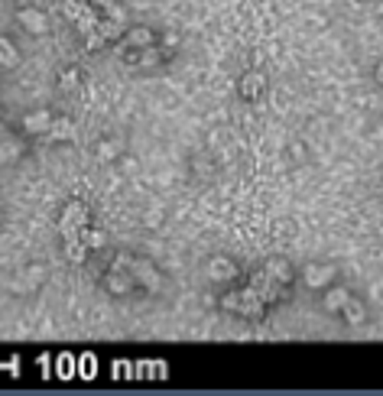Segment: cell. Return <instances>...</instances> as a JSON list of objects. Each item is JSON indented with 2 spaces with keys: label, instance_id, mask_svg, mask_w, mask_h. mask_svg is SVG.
I'll return each mask as SVG.
<instances>
[{
  "label": "cell",
  "instance_id": "9c48e42d",
  "mask_svg": "<svg viewBox=\"0 0 383 396\" xmlns=\"http://www.w3.org/2000/svg\"><path fill=\"white\" fill-rule=\"evenodd\" d=\"M205 276L212 279V283H234V279L241 276V267H237L234 257L214 254V257H208V263H205Z\"/></svg>",
  "mask_w": 383,
  "mask_h": 396
},
{
  "label": "cell",
  "instance_id": "7c38bea8",
  "mask_svg": "<svg viewBox=\"0 0 383 396\" xmlns=\"http://www.w3.org/2000/svg\"><path fill=\"white\" fill-rule=\"evenodd\" d=\"M53 111L49 107H39V111H30V114H23L20 127H23V137H46V130L53 127Z\"/></svg>",
  "mask_w": 383,
  "mask_h": 396
},
{
  "label": "cell",
  "instance_id": "8992f818",
  "mask_svg": "<svg viewBox=\"0 0 383 396\" xmlns=\"http://www.w3.org/2000/svg\"><path fill=\"white\" fill-rule=\"evenodd\" d=\"M247 286H250V290H254L256 296L266 302V305H277V302H283V299H286V292H289L286 286H279L277 279L270 276L263 267H260L254 276H250V283H247Z\"/></svg>",
  "mask_w": 383,
  "mask_h": 396
},
{
  "label": "cell",
  "instance_id": "ba28073f",
  "mask_svg": "<svg viewBox=\"0 0 383 396\" xmlns=\"http://www.w3.org/2000/svg\"><path fill=\"white\" fill-rule=\"evenodd\" d=\"M104 290L114 296V299H124V296H130V292L137 290V279L130 276L127 267H118V263H111V270L104 273Z\"/></svg>",
  "mask_w": 383,
  "mask_h": 396
},
{
  "label": "cell",
  "instance_id": "2e32d148",
  "mask_svg": "<svg viewBox=\"0 0 383 396\" xmlns=\"http://www.w3.org/2000/svg\"><path fill=\"white\" fill-rule=\"evenodd\" d=\"M23 153H26V143H23L20 137H3L0 140V162L3 166H10V162H20L23 160Z\"/></svg>",
  "mask_w": 383,
  "mask_h": 396
},
{
  "label": "cell",
  "instance_id": "ac0fdd59",
  "mask_svg": "<svg viewBox=\"0 0 383 396\" xmlns=\"http://www.w3.org/2000/svg\"><path fill=\"white\" fill-rule=\"evenodd\" d=\"M341 315H344V321H348L351 328H357V325H364V319H367V305H364V299L351 296V299L344 302V309H341Z\"/></svg>",
  "mask_w": 383,
  "mask_h": 396
},
{
  "label": "cell",
  "instance_id": "8fae6325",
  "mask_svg": "<svg viewBox=\"0 0 383 396\" xmlns=\"http://www.w3.org/2000/svg\"><path fill=\"white\" fill-rule=\"evenodd\" d=\"M237 91H241V97H244L247 104H256V101L263 97V91H266V75L260 72V68H250V72H244V75H241V82H237Z\"/></svg>",
  "mask_w": 383,
  "mask_h": 396
},
{
  "label": "cell",
  "instance_id": "44dd1931",
  "mask_svg": "<svg viewBox=\"0 0 383 396\" xmlns=\"http://www.w3.org/2000/svg\"><path fill=\"white\" fill-rule=\"evenodd\" d=\"M17 65H20V49L7 36H0V68H17Z\"/></svg>",
  "mask_w": 383,
  "mask_h": 396
},
{
  "label": "cell",
  "instance_id": "ffe728a7",
  "mask_svg": "<svg viewBox=\"0 0 383 396\" xmlns=\"http://www.w3.org/2000/svg\"><path fill=\"white\" fill-rule=\"evenodd\" d=\"M62 244H65V260H68V263H85L88 254H91L82 237H72V241H62Z\"/></svg>",
  "mask_w": 383,
  "mask_h": 396
},
{
  "label": "cell",
  "instance_id": "30bf717a",
  "mask_svg": "<svg viewBox=\"0 0 383 396\" xmlns=\"http://www.w3.org/2000/svg\"><path fill=\"white\" fill-rule=\"evenodd\" d=\"M156 43H160L156 30H149V26H127L124 36L118 39V53L120 49H147V46H156Z\"/></svg>",
  "mask_w": 383,
  "mask_h": 396
},
{
  "label": "cell",
  "instance_id": "d4e9b609",
  "mask_svg": "<svg viewBox=\"0 0 383 396\" xmlns=\"http://www.w3.org/2000/svg\"><path fill=\"white\" fill-rule=\"evenodd\" d=\"M88 3H91L95 10H107V7H111V3H118V0H88Z\"/></svg>",
  "mask_w": 383,
  "mask_h": 396
},
{
  "label": "cell",
  "instance_id": "cb8c5ba5",
  "mask_svg": "<svg viewBox=\"0 0 383 396\" xmlns=\"http://www.w3.org/2000/svg\"><path fill=\"white\" fill-rule=\"evenodd\" d=\"M306 153H309V147H306V143H292V147H289V160L296 162V166H302V162L309 160Z\"/></svg>",
  "mask_w": 383,
  "mask_h": 396
},
{
  "label": "cell",
  "instance_id": "3957f363",
  "mask_svg": "<svg viewBox=\"0 0 383 396\" xmlns=\"http://www.w3.org/2000/svg\"><path fill=\"white\" fill-rule=\"evenodd\" d=\"M88 225H91L88 205L82 202V198H72V202H65L62 214H59V234H62V241H72V237H78Z\"/></svg>",
  "mask_w": 383,
  "mask_h": 396
},
{
  "label": "cell",
  "instance_id": "277c9868",
  "mask_svg": "<svg viewBox=\"0 0 383 396\" xmlns=\"http://www.w3.org/2000/svg\"><path fill=\"white\" fill-rule=\"evenodd\" d=\"M46 283V267L43 263H26V267L10 279V292L17 296H32V292H39Z\"/></svg>",
  "mask_w": 383,
  "mask_h": 396
},
{
  "label": "cell",
  "instance_id": "52a82bcc",
  "mask_svg": "<svg viewBox=\"0 0 383 396\" xmlns=\"http://www.w3.org/2000/svg\"><path fill=\"white\" fill-rule=\"evenodd\" d=\"M13 20H17V26H20L26 36H46V32L53 30L49 17H46L39 7H20V10L13 13Z\"/></svg>",
  "mask_w": 383,
  "mask_h": 396
},
{
  "label": "cell",
  "instance_id": "5b68a950",
  "mask_svg": "<svg viewBox=\"0 0 383 396\" xmlns=\"http://www.w3.org/2000/svg\"><path fill=\"white\" fill-rule=\"evenodd\" d=\"M338 279V267L335 263H306L302 267V286L312 292H325Z\"/></svg>",
  "mask_w": 383,
  "mask_h": 396
},
{
  "label": "cell",
  "instance_id": "4316f807",
  "mask_svg": "<svg viewBox=\"0 0 383 396\" xmlns=\"http://www.w3.org/2000/svg\"><path fill=\"white\" fill-rule=\"evenodd\" d=\"M10 137V130H7V120H3V114H0V140Z\"/></svg>",
  "mask_w": 383,
  "mask_h": 396
},
{
  "label": "cell",
  "instance_id": "5bb4252c",
  "mask_svg": "<svg viewBox=\"0 0 383 396\" xmlns=\"http://www.w3.org/2000/svg\"><path fill=\"white\" fill-rule=\"evenodd\" d=\"M75 120L72 117H53V127L46 130V143H72L75 140Z\"/></svg>",
  "mask_w": 383,
  "mask_h": 396
},
{
  "label": "cell",
  "instance_id": "7a4b0ae2",
  "mask_svg": "<svg viewBox=\"0 0 383 396\" xmlns=\"http://www.w3.org/2000/svg\"><path fill=\"white\" fill-rule=\"evenodd\" d=\"M114 263L118 267H127L130 270V276L137 279V290H143V292H160V286H162V273L153 263H149L147 257H133V254H118L114 257Z\"/></svg>",
  "mask_w": 383,
  "mask_h": 396
},
{
  "label": "cell",
  "instance_id": "d6986e66",
  "mask_svg": "<svg viewBox=\"0 0 383 396\" xmlns=\"http://www.w3.org/2000/svg\"><path fill=\"white\" fill-rule=\"evenodd\" d=\"M120 153H124V140L120 137H111L97 143V162H114Z\"/></svg>",
  "mask_w": 383,
  "mask_h": 396
},
{
  "label": "cell",
  "instance_id": "603a6c76",
  "mask_svg": "<svg viewBox=\"0 0 383 396\" xmlns=\"http://www.w3.org/2000/svg\"><path fill=\"white\" fill-rule=\"evenodd\" d=\"M78 237L85 241L88 250H104V247H107V234H104V231H97V227H91V225H88Z\"/></svg>",
  "mask_w": 383,
  "mask_h": 396
},
{
  "label": "cell",
  "instance_id": "7402d4cb",
  "mask_svg": "<svg viewBox=\"0 0 383 396\" xmlns=\"http://www.w3.org/2000/svg\"><path fill=\"white\" fill-rule=\"evenodd\" d=\"M88 10H91V3H88V0H62V17L68 23H78Z\"/></svg>",
  "mask_w": 383,
  "mask_h": 396
},
{
  "label": "cell",
  "instance_id": "e0dca14e",
  "mask_svg": "<svg viewBox=\"0 0 383 396\" xmlns=\"http://www.w3.org/2000/svg\"><path fill=\"white\" fill-rule=\"evenodd\" d=\"M59 91L68 97L82 95V68H78V65H68L62 75H59Z\"/></svg>",
  "mask_w": 383,
  "mask_h": 396
},
{
  "label": "cell",
  "instance_id": "9a60e30c",
  "mask_svg": "<svg viewBox=\"0 0 383 396\" xmlns=\"http://www.w3.org/2000/svg\"><path fill=\"white\" fill-rule=\"evenodd\" d=\"M348 299H351V292L344 290V286H335V283H331L328 290H325V296H321V309L328 312V315H341V309H344Z\"/></svg>",
  "mask_w": 383,
  "mask_h": 396
},
{
  "label": "cell",
  "instance_id": "4fadbf2b",
  "mask_svg": "<svg viewBox=\"0 0 383 396\" xmlns=\"http://www.w3.org/2000/svg\"><path fill=\"white\" fill-rule=\"evenodd\" d=\"M263 270H266V273H270L273 279H277L279 286H286V290L292 286V279H296V270H292V263H289L286 257H270V260L263 263Z\"/></svg>",
  "mask_w": 383,
  "mask_h": 396
},
{
  "label": "cell",
  "instance_id": "484cf974",
  "mask_svg": "<svg viewBox=\"0 0 383 396\" xmlns=\"http://www.w3.org/2000/svg\"><path fill=\"white\" fill-rule=\"evenodd\" d=\"M373 82H377V85L383 88V59L377 62V68H373Z\"/></svg>",
  "mask_w": 383,
  "mask_h": 396
},
{
  "label": "cell",
  "instance_id": "83f0119b",
  "mask_svg": "<svg viewBox=\"0 0 383 396\" xmlns=\"http://www.w3.org/2000/svg\"><path fill=\"white\" fill-rule=\"evenodd\" d=\"M0 225H3V211H0Z\"/></svg>",
  "mask_w": 383,
  "mask_h": 396
},
{
  "label": "cell",
  "instance_id": "6da1fadb",
  "mask_svg": "<svg viewBox=\"0 0 383 396\" xmlns=\"http://www.w3.org/2000/svg\"><path fill=\"white\" fill-rule=\"evenodd\" d=\"M221 309L231 312V315H237V319L256 321V319H263L270 305H266L250 286H237V290H231V292H224L221 296Z\"/></svg>",
  "mask_w": 383,
  "mask_h": 396
}]
</instances>
